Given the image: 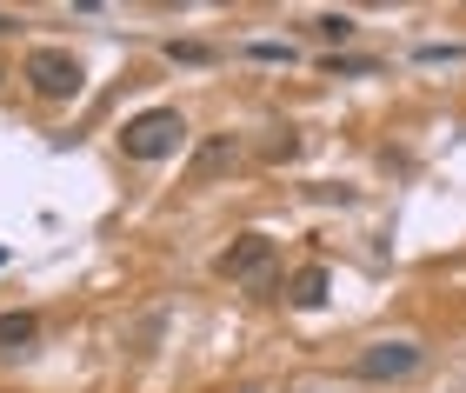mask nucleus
I'll use <instances>...</instances> for the list:
<instances>
[{"instance_id":"obj_8","label":"nucleus","mask_w":466,"mask_h":393,"mask_svg":"<svg viewBox=\"0 0 466 393\" xmlns=\"http://www.w3.org/2000/svg\"><path fill=\"white\" fill-rule=\"evenodd\" d=\"M167 60H180V67H207L214 47H200V40H167Z\"/></svg>"},{"instance_id":"obj_12","label":"nucleus","mask_w":466,"mask_h":393,"mask_svg":"<svg viewBox=\"0 0 466 393\" xmlns=\"http://www.w3.org/2000/svg\"><path fill=\"white\" fill-rule=\"evenodd\" d=\"M0 260H7V254H0Z\"/></svg>"},{"instance_id":"obj_11","label":"nucleus","mask_w":466,"mask_h":393,"mask_svg":"<svg viewBox=\"0 0 466 393\" xmlns=\"http://www.w3.org/2000/svg\"><path fill=\"white\" fill-rule=\"evenodd\" d=\"M0 34H14V14H0Z\"/></svg>"},{"instance_id":"obj_6","label":"nucleus","mask_w":466,"mask_h":393,"mask_svg":"<svg viewBox=\"0 0 466 393\" xmlns=\"http://www.w3.org/2000/svg\"><path fill=\"white\" fill-rule=\"evenodd\" d=\"M34 340H40V320L27 314V307H14V314H0V354H27Z\"/></svg>"},{"instance_id":"obj_5","label":"nucleus","mask_w":466,"mask_h":393,"mask_svg":"<svg viewBox=\"0 0 466 393\" xmlns=\"http://www.w3.org/2000/svg\"><path fill=\"white\" fill-rule=\"evenodd\" d=\"M233 160H240V140H233V134L200 140V147H194V160H187V187H214L220 174H233Z\"/></svg>"},{"instance_id":"obj_9","label":"nucleus","mask_w":466,"mask_h":393,"mask_svg":"<svg viewBox=\"0 0 466 393\" xmlns=\"http://www.w3.org/2000/svg\"><path fill=\"white\" fill-rule=\"evenodd\" d=\"M313 34H320V40H347L353 34V14H320V20H313Z\"/></svg>"},{"instance_id":"obj_3","label":"nucleus","mask_w":466,"mask_h":393,"mask_svg":"<svg viewBox=\"0 0 466 393\" xmlns=\"http://www.w3.org/2000/svg\"><path fill=\"white\" fill-rule=\"evenodd\" d=\"M214 274H220V280H253V287H267V274H273V240H267V234H240V240L214 260Z\"/></svg>"},{"instance_id":"obj_2","label":"nucleus","mask_w":466,"mask_h":393,"mask_svg":"<svg viewBox=\"0 0 466 393\" xmlns=\"http://www.w3.org/2000/svg\"><path fill=\"white\" fill-rule=\"evenodd\" d=\"M27 87L40 100H74L80 87H87V67H80L67 47H34L27 54Z\"/></svg>"},{"instance_id":"obj_7","label":"nucleus","mask_w":466,"mask_h":393,"mask_svg":"<svg viewBox=\"0 0 466 393\" xmlns=\"http://www.w3.org/2000/svg\"><path fill=\"white\" fill-rule=\"evenodd\" d=\"M327 287H333L327 267H300V274L287 280V300H293V307H320V300H327Z\"/></svg>"},{"instance_id":"obj_1","label":"nucleus","mask_w":466,"mask_h":393,"mask_svg":"<svg viewBox=\"0 0 466 393\" xmlns=\"http://www.w3.org/2000/svg\"><path fill=\"white\" fill-rule=\"evenodd\" d=\"M187 140V120H180V107H147V114H134L120 127V147H127V160H167Z\"/></svg>"},{"instance_id":"obj_10","label":"nucleus","mask_w":466,"mask_h":393,"mask_svg":"<svg viewBox=\"0 0 466 393\" xmlns=\"http://www.w3.org/2000/svg\"><path fill=\"white\" fill-rule=\"evenodd\" d=\"M267 154H273V160H293V154H300V134H280V140H273Z\"/></svg>"},{"instance_id":"obj_4","label":"nucleus","mask_w":466,"mask_h":393,"mask_svg":"<svg viewBox=\"0 0 466 393\" xmlns=\"http://www.w3.org/2000/svg\"><path fill=\"white\" fill-rule=\"evenodd\" d=\"M413 367H420V347L413 340H373L367 354L353 360V374L360 380H407Z\"/></svg>"}]
</instances>
